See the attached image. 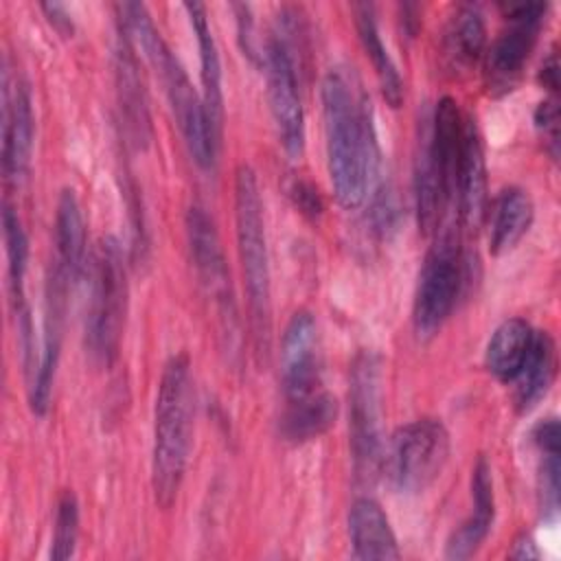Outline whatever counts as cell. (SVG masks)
<instances>
[{
    "mask_svg": "<svg viewBox=\"0 0 561 561\" xmlns=\"http://www.w3.org/2000/svg\"><path fill=\"white\" fill-rule=\"evenodd\" d=\"M320 94L333 195L342 208H357L379 169L370 101L357 72L348 66L329 68Z\"/></svg>",
    "mask_w": 561,
    "mask_h": 561,
    "instance_id": "1",
    "label": "cell"
},
{
    "mask_svg": "<svg viewBox=\"0 0 561 561\" xmlns=\"http://www.w3.org/2000/svg\"><path fill=\"white\" fill-rule=\"evenodd\" d=\"M116 9L121 11V31L158 72L191 158L199 169H210L217 158L219 136L213 129L202 96L193 90L182 64L162 39L145 4L123 2Z\"/></svg>",
    "mask_w": 561,
    "mask_h": 561,
    "instance_id": "2",
    "label": "cell"
},
{
    "mask_svg": "<svg viewBox=\"0 0 561 561\" xmlns=\"http://www.w3.org/2000/svg\"><path fill=\"white\" fill-rule=\"evenodd\" d=\"M193 399L191 362L186 353H178L162 368L153 410L151 489L162 508L175 502L188 465Z\"/></svg>",
    "mask_w": 561,
    "mask_h": 561,
    "instance_id": "3",
    "label": "cell"
},
{
    "mask_svg": "<svg viewBox=\"0 0 561 561\" xmlns=\"http://www.w3.org/2000/svg\"><path fill=\"white\" fill-rule=\"evenodd\" d=\"M234 226L237 250L248 294L252 342L256 355L267 357L272 344L270 256L263 221V202L256 175L248 164H239L234 171Z\"/></svg>",
    "mask_w": 561,
    "mask_h": 561,
    "instance_id": "4",
    "label": "cell"
},
{
    "mask_svg": "<svg viewBox=\"0 0 561 561\" xmlns=\"http://www.w3.org/2000/svg\"><path fill=\"white\" fill-rule=\"evenodd\" d=\"M90 305L85 342L94 359L110 366L121 348L127 311V272L123 248L114 237H103L92 256Z\"/></svg>",
    "mask_w": 561,
    "mask_h": 561,
    "instance_id": "5",
    "label": "cell"
},
{
    "mask_svg": "<svg viewBox=\"0 0 561 561\" xmlns=\"http://www.w3.org/2000/svg\"><path fill=\"white\" fill-rule=\"evenodd\" d=\"M462 254L454 228L434 232L414 296V331L421 340L436 335L451 316L462 287Z\"/></svg>",
    "mask_w": 561,
    "mask_h": 561,
    "instance_id": "6",
    "label": "cell"
},
{
    "mask_svg": "<svg viewBox=\"0 0 561 561\" xmlns=\"http://www.w3.org/2000/svg\"><path fill=\"white\" fill-rule=\"evenodd\" d=\"M348 434L355 473L362 480L377 476L383 462L381 436V364L370 351H362L351 368Z\"/></svg>",
    "mask_w": 561,
    "mask_h": 561,
    "instance_id": "7",
    "label": "cell"
},
{
    "mask_svg": "<svg viewBox=\"0 0 561 561\" xmlns=\"http://www.w3.org/2000/svg\"><path fill=\"white\" fill-rule=\"evenodd\" d=\"M449 458V434L438 419L401 425L388 449V473L397 491L423 493L436 482Z\"/></svg>",
    "mask_w": 561,
    "mask_h": 561,
    "instance_id": "8",
    "label": "cell"
},
{
    "mask_svg": "<svg viewBox=\"0 0 561 561\" xmlns=\"http://www.w3.org/2000/svg\"><path fill=\"white\" fill-rule=\"evenodd\" d=\"M186 241L191 261L197 274V283L204 296L213 302V309L221 322L224 335L230 340L237 335V307L232 294L230 270L221 250V241L215 221L202 206H191L186 210Z\"/></svg>",
    "mask_w": 561,
    "mask_h": 561,
    "instance_id": "9",
    "label": "cell"
},
{
    "mask_svg": "<svg viewBox=\"0 0 561 561\" xmlns=\"http://www.w3.org/2000/svg\"><path fill=\"white\" fill-rule=\"evenodd\" d=\"M546 4L522 2L506 11V28L493 39L484 57V83L491 96H504L519 83L526 61L537 44Z\"/></svg>",
    "mask_w": 561,
    "mask_h": 561,
    "instance_id": "10",
    "label": "cell"
},
{
    "mask_svg": "<svg viewBox=\"0 0 561 561\" xmlns=\"http://www.w3.org/2000/svg\"><path fill=\"white\" fill-rule=\"evenodd\" d=\"M263 66L276 138L287 158L298 160L305 151V110L291 53L276 35L265 46Z\"/></svg>",
    "mask_w": 561,
    "mask_h": 561,
    "instance_id": "11",
    "label": "cell"
},
{
    "mask_svg": "<svg viewBox=\"0 0 561 561\" xmlns=\"http://www.w3.org/2000/svg\"><path fill=\"white\" fill-rule=\"evenodd\" d=\"M280 386L287 403L309 401L327 392L322 381V348L316 318L296 311L280 342Z\"/></svg>",
    "mask_w": 561,
    "mask_h": 561,
    "instance_id": "12",
    "label": "cell"
},
{
    "mask_svg": "<svg viewBox=\"0 0 561 561\" xmlns=\"http://www.w3.org/2000/svg\"><path fill=\"white\" fill-rule=\"evenodd\" d=\"M33 103L28 88L9 68L2 70V173L7 182L20 184L31 167L33 153Z\"/></svg>",
    "mask_w": 561,
    "mask_h": 561,
    "instance_id": "13",
    "label": "cell"
},
{
    "mask_svg": "<svg viewBox=\"0 0 561 561\" xmlns=\"http://www.w3.org/2000/svg\"><path fill=\"white\" fill-rule=\"evenodd\" d=\"M68 283H70V278L55 265L53 274L48 278V289H46L42 351L37 355L35 373L28 379V403L37 416L46 414L50 394H53L55 373H57V364H59V348H61V322H64Z\"/></svg>",
    "mask_w": 561,
    "mask_h": 561,
    "instance_id": "14",
    "label": "cell"
},
{
    "mask_svg": "<svg viewBox=\"0 0 561 561\" xmlns=\"http://www.w3.org/2000/svg\"><path fill=\"white\" fill-rule=\"evenodd\" d=\"M471 515L451 533L445 543V559L462 561L476 554L486 539L495 519V495L491 465L484 456L478 458L471 471Z\"/></svg>",
    "mask_w": 561,
    "mask_h": 561,
    "instance_id": "15",
    "label": "cell"
},
{
    "mask_svg": "<svg viewBox=\"0 0 561 561\" xmlns=\"http://www.w3.org/2000/svg\"><path fill=\"white\" fill-rule=\"evenodd\" d=\"M456 204H458L460 221L469 230H476L484 217V206H486V169H484L480 134L471 118H465Z\"/></svg>",
    "mask_w": 561,
    "mask_h": 561,
    "instance_id": "16",
    "label": "cell"
},
{
    "mask_svg": "<svg viewBox=\"0 0 561 561\" xmlns=\"http://www.w3.org/2000/svg\"><path fill=\"white\" fill-rule=\"evenodd\" d=\"M348 535L355 559L394 561L401 557L388 515L373 497H359L353 502L348 513Z\"/></svg>",
    "mask_w": 561,
    "mask_h": 561,
    "instance_id": "17",
    "label": "cell"
},
{
    "mask_svg": "<svg viewBox=\"0 0 561 561\" xmlns=\"http://www.w3.org/2000/svg\"><path fill=\"white\" fill-rule=\"evenodd\" d=\"M188 13V22L193 26L197 50H199V79H202V101L206 114L213 123L217 136H221V118H224V92H221V61L217 42L213 37V28L208 24L206 7L199 2L184 4Z\"/></svg>",
    "mask_w": 561,
    "mask_h": 561,
    "instance_id": "18",
    "label": "cell"
},
{
    "mask_svg": "<svg viewBox=\"0 0 561 561\" xmlns=\"http://www.w3.org/2000/svg\"><path fill=\"white\" fill-rule=\"evenodd\" d=\"M535 219V206L530 195L519 186L504 188L491 208V228H489V250L500 256L513 250L522 237L530 230Z\"/></svg>",
    "mask_w": 561,
    "mask_h": 561,
    "instance_id": "19",
    "label": "cell"
},
{
    "mask_svg": "<svg viewBox=\"0 0 561 561\" xmlns=\"http://www.w3.org/2000/svg\"><path fill=\"white\" fill-rule=\"evenodd\" d=\"M557 377V346L550 333L535 331L530 351L517 373L515 381V405L519 412L535 408L550 390Z\"/></svg>",
    "mask_w": 561,
    "mask_h": 561,
    "instance_id": "20",
    "label": "cell"
},
{
    "mask_svg": "<svg viewBox=\"0 0 561 561\" xmlns=\"http://www.w3.org/2000/svg\"><path fill=\"white\" fill-rule=\"evenodd\" d=\"M55 265L70 278H79L85 263V224L72 188H64L55 213Z\"/></svg>",
    "mask_w": 561,
    "mask_h": 561,
    "instance_id": "21",
    "label": "cell"
},
{
    "mask_svg": "<svg viewBox=\"0 0 561 561\" xmlns=\"http://www.w3.org/2000/svg\"><path fill=\"white\" fill-rule=\"evenodd\" d=\"M486 44L484 20L478 7L462 4L451 15L445 37H443V57L454 72H465L482 57Z\"/></svg>",
    "mask_w": 561,
    "mask_h": 561,
    "instance_id": "22",
    "label": "cell"
},
{
    "mask_svg": "<svg viewBox=\"0 0 561 561\" xmlns=\"http://www.w3.org/2000/svg\"><path fill=\"white\" fill-rule=\"evenodd\" d=\"M535 331L524 318H508L504 320L491 335L484 364L489 373L500 381H513L530 351Z\"/></svg>",
    "mask_w": 561,
    "mask_h": 561,
    "instance_id": "23",
    "label": "cell"
},
{
    "mask_svg": "<svg viewBox=\"0 0 561 561\" xmlns=\"http://www.w3.org/2000/svg\"><path fill=\"white\" fill-rule=\"evenodd\" d=\"M353 15H355V28H357L359 42H362L368 59L373 61V68H375L379 88L383 92V99L392 107H399L401 101H403V81H401V75L397 70V64L392 61V57H390V53H388V48L381 39L373 4H366V2L353 4Z\"/></svg>",
    "mask_w": 561,
    "mask_h": 561,
    "instance_id": "24",
    "label": "cell"
},
{
    "mask_svg": "<svg viewBox=\"0 0 561 561\" xmlns=\"http://www.w3.org/2000/svg\"><path fill=\"white\" fill-rule=\"evenodd\" d=\"M121 44L116 50V81H118V94H121V107L127 118V127L138 142L149 140V112H147V99L142 90V81L138 75V61L134 57V44L129 37L121 31Z\"/></svg>",
    "mask_w": 561,
    "mask_h": 561,
    "instance_id": "25",
    "label": "cell"
},
{
    "mask_svg": "<svg viewBox=\"0 0 561 561\" xmlns=\"http://www.w3.org/2000/svg\"><path fill=\"white\" fill-rule=\"evenodd\" d=\"M337 416V401L327 390L300 403H287L280 414V434L289 443H307L322 436Z\"/></svg>",
    "mask_w": 561,
    "mask_h": 561,
    "instance_id": "26",
    "label": "cell"
},
{
    "mask_svg": "<svg viewBox=\"0 0 561 561\" xmlns=\"http://www.w3.org/2000/svg\"><path fill=\"white\" fill-rule=\"evenodd\" d=\"M2 234H4V250H7V272H9V289L11 300L15 307V316L28 313L24 307V276L28 263V239L22 228L18 213L4 204L2 208Z\"/></svg>",
    "mask_w": 561,
    "mask_h": 561,
    "instance_id": "27",
    "label": "cell"
},
{
    "mask_svg": "<svg viewBox=\"0 0 561 561\" xmlns=\"http://www.w3.org/2000/svg\"><path fill=\"white\" fill-rule=\"evenodd\" d=\"M77 539H79V502L72 491H64L55 513L50 559L55 561L70 559L75 554Z\"/></svg>",
    "mask_w": 561,
    "mask_h": 561,
    "instance_id": "28",
    "label": "cell"
},
{
    "mask_svg": "<svg viewBox=\"0 0 561 561\" xmlns=\"http://www.w3.org/2000/svg\"><path fill=\"white\" fill-rule=\"evenodd\" d=\"M535 127L552 160L559 158V103L557 96L541 101L535 110Z\"/></svg>",
    "mask_w": 561,
    "mask_h": 561,
    "instance_id": "29",
    "label": "cell"
},
{
    "mask_svg": "<svg viewBox=\"0 0 561 561\" xmlns=\"http://www.w3.org/2000/svg\"><path fill=\"white\" fill-rule=\"evenodd\" d=\"M42 11L48 15L50 24H53L59 33H64V35L72 33V15L68 13L66 4H59V2H46V4H42Z\"/></svg>",
    "mask_w": 561,
    "mask_h": 561,
    "instance_id": "30",
    "label": "cell"
},
{
    "mask_svg": "<svg viewBox=\"0 0 561 561\" xmlns=\"http://www.w3.org/2000/svg\"><path fill=\"white\" fill-rule=\"evenodd\" d=\"M294 195H296V202H298V206L302 208V213H309V215H318L320 213V199H318V195H316V191L309 186V184H305V182H298L296 186H294Z\"/></svg>",
    "mask_w": 561,
    "mask_h": 561,
    "instance_id": "31",
    "label": "cell"
},
{
    "mask_svg": "<svg viewBox=\"0 0 561 561\" xmlns=\"http://www.w3.org/2000/svg\"><path fill=\"white\" fill-rule=\"evenodd\" d=\"M539 81H541L543 88H548L550 92H557V90H559V61H557V53H550L548 59L541 64Z\"/></svg>",
    "mask_w": 561,
    "mask_h": 561,
    "instance_id": "32",
    "label": "cell"
},
{
    "mask_svg": "<svg viewBox=\"0 0 561 561\" xmlns=\"http://www.w3.org/2000/svg\"><path fill=\"white\" fill-rule=\"evenodd\" d=\"M511 557H513V559H537V557H539V550H537V546H535V539L524 533V535L513 543Z\"/></svg>",
    "mask_w": 561,
    "mask_h": 561,
    "instance_id": "33",
    "label": "cell"
}]
</instances>
